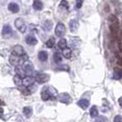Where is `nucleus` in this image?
<instances>
[{"mask_svg": "<svg viewBox=\"0 0 122 122\" xmlns=\"http://www.w3.org/2000/svg\"><path fill=\"white\" fill-rule=\"evenodd\" d=\"M69 28H70L71 32L75 33L76 31L78 30V29H79V21L76 18L71 19L70 22H69Z\"/></svg>", "mask_w": 122, "mask_h": 122, "instance_id": "5", "label": "nucleus"}, {"mask_svg": "<svg viewBox=\"0 0 122 122\" xmlns=\"http://www.w3.org/2000/svg\"><path fill=\"white\" fill-rule=\"evenodd\" d=\"M23 68L26 71V73H32L33 70H34V66H33V63L30 61H25L23 62Z\"/></svg>", "mask_w": 122, "mask_h": 122, "instance_id": "9", "label": "nucleus"}, {"mask_svg": "<svg viewBox=\"0 0 122 122\" xmlns=\"http://www.w3.org/2000/svg\"><path fill=\"white\" fill-rule=\"evenodd\" d=\"M60 6L62 7V8H65V9H68L69 7V4L66 0H61V3H60Z\"/></svg>", "mask_w": 122, "mask_h": 122, "instance_id": "29", "label": "nucleus"}, {"mask_svg": "<svg viewBox=\"0 0 122 122\" xmlns=\"http://www.w3.org/2000/svg\"><path fill=\"white\" fill-rule=\"evenodd\" d=\"M20 61H21V58L19 57V55L12 53V54L9 56V62H10V64H11V65L18 66V65H19Z\"/></svg>", "mask_w": 122, "mask_h": 122, "instance_id": "6", "label": "nucleus"}, {"mask_svg": "<svg viewBox=\"0 0 122 122\" xmlns=\"http://www.w3.org/2000/svg\"><path fill=\"white\" fill-rule=\"evenodd\" d=\"M110 31H111V34L113 36H117V31H118V24H111Z\"/></svg>", "mask_w": 122, "mask_h": 122, "instance_id": "21", "label": "nucleus"}, {"mask_svg": "<svg viewBox=\"0 0 122 122\" xmlns=\"http://www.w3.org/2000/svg\"><path fill=\"white\" fill-rule=\"evenodd\" d=\"M7 8H8V10L10 12L14 13V14H16V13H18L19 11V6L16 3H10L7 6Z\"/></svg>", "mask_w": 122, "mask_h": 122, "instance_id": "13", "label": "nucleus"}, {"mask_svg": "<svg viewBox=\"0 0 122 122\" xmlns=\"http://www.w3.org/2000/svg\"><path fill=\"white\" fill-rule=\"evenodd\" d=\"M21 79H22V77L18 74H16L14 76V83L17 86H21V85H23V80Z\"/></svg>", "mask_w": 122, "mask_h": 122, "instance_id": "19", "label": "nucleus"}, {"mask_svg": "<svg viewBox=\"0 0 122 122\" xmlns=\"http://www.w3.org/2000/svg\"><path fill=\"white\" fill-rule=\"evenodd\" d=\"M25 41H26L27 44L31 45V46H34V45H36L37 43H38V40L33 35H28L25 38Z\"/></svg>", "mask_w": 122, "mask_h": 122, "instance_id": "11", "label": "nucleus"}, {"mask_svg": "<svg viewBox=\"0 0 122 122\" xmlns=\"http://www.w3.org/2000/svg\"><path fill=\"white\" fill-rule=\"evenodd\" d=\"M0 111H1V117H3V113H4V110H3V107L0 108Z\"/></svg>", "mask_w": 122, "mask_h": 122, "instance_id": "36", "label": "nucleus"}, {"mask_svg": "<svg viewBox=\"0 0 122 122\" xmlns=\"http://www.w3.org/2000/svg\"><path fill=\"white\" fill-rule=\"evenodd\" d=\"M108 21H109L111 24H118V20L115 15H109L108 16Z\"/></svg>", "mask_w": 122, "mask_h": 122, "instance_id": "27", "label": "nucleus"}, {"mask_svg": "<svg viewBox=\"0 0 122 122\" xmlns=\"http://www.w3.org/2000/svg\"><path fill=\"white\" fill-rule=\"evenodd\" d=\"M58 98H59V101L63 103V104H68L71 101V97L68 93H61V94H60Z\"/></svg>", "mask_w": 122, "mask_h": 122, "instance_id": "8", "label": "nucleus"}, {"mask_svg": "<svg viewBox=\"0 0 122 122\" xmlns=\"http://www.w3.org/2000/svg\"><path fill=\"white\" fill-rule=\"evenodd\" d=\"M35 81H36V78L33 76H26L23 78V86L26 87H30L34 85Z\"/></svg>", "mask_w": 122, "mask_h": 122, "instance_id": "7", "label": "nucleus"}, {"mask_svg": "<svg viewBox=\"0 0 122 122\" xmlns=\"http://www.w3.org/2000/svg\"><path fill=\"white\" fill-rule=\"evenodd\" d=\"M13 33L12 28L10 25H5L2 30V35L3 37H9Z\"/></svg>", "mask_w": 122, "mask_h": 122, "instance_id": "10", "label": "nucleus"}, {"mask_svg": "<svg viewBox=\"0 0 122 122\" xmlns=\"http://www.w3.org/2000/svg\"><path fill=\"white\" fill-rule=\"evenodd\" d=\"M118 104H119V106L122 107V97L118 98Z\"/></svg>", "mask_w": 122, "mask_h": 122, "instance_id": "35", "label": "nucleus"}, {"mask_svg": "<svg viewBox=\"0 0 122 122\" xmlns=\"http://www.w3.org/2000/svg\"><path fill=\"white\" fill-rule=\"evenodd\" d=\"M66 46H67V41H66L65 39H61V40L58 41V47H59L60 49L63 50L64 48H66Z\"/></svg>", "mask_w": 122, "mask_h": 122, "instance_id": "24", "label": "nucleus"}, {"mask_svg": "<svg viewBox=\"0 0 122 122\" xmlns=\"http://www.w3.org/2000/svg\"><path fill=\"white\" fill-rule=\"evenodd\" d=\"M61 60H62V58H61V54H60L58 51L54 52V54H53V61H54L55 63H59V62H61Z\"/></svg>", "mask_w": 122, "mask_h": 122, "instance_id": "26", "label": "nucleus"}, {"mask_svg": "<svg viewBox=\"0 0 122 122\" xmlns=\"http://www.w3.org/2000/svg\"><path fill=\"white\" fill-rule=\"evenodd\" d=\"M122 78V69H115L113 73V79L120 80Z\"/></svg>", "mask_w": 122, "mask_h": 122, "instance_id": "16", "label": "nucleus"}, {"mask_svg": "<svg viewBox=\"0 0 122 122\" xmlns=\"http://www.w3.org/2000/svg\"><path fill=\"white\" fill-rule=\"evenodd\" d=\"M52 28V21L51 20H46L43 23V30L46 31H50Z\"/></svg>", "mask_w": 122, "mask_h": 122, "instance_id": "20", "label": "nucleus"}, {"mask_svg": "<svg viewBox=\"0 0 122 122\" xmlns=\"http://www.w3.org/2000/svg\"><path fill=\"white\" fill-rule=\"evenodd\" d=\"M38 58H39V60L41 61H46L48 60V52L47 51H40L39 52V54H38Z\"/></svg>", "mask_w": 122, "mask_h": 122, "instance_id": "15", "label": "nucleus"}, {"mask_svg": "<svg viewBox=\"0 0 122 122\" xmlns=\"http://www.w3.org/2000/svg\"><path fill=\"white\" fill-rule=\"evenodd\" d=\"M58 69H60V70H66V71H69V67H68L67 65H65V64H63V65L61 66V67H58Z\"/></svg>", "mask_w": 122, "mask_h": 122, "instance_id": "33", "label": "nucleus"}, {"mask_svg": "<svg viewBox=\"0 0 122 122\" xmlns=\"http://www.w3.org/2000/svg\"><path fill=\"white\" fill-rule=\"evenodd\" d=\"M55 34L57 37H62L65 34V26L59 22L58 24L56 25V28H55Z\"/></svg>", "mask_w": 122, "mask_h": 122, "instance_id": "4", "label": "nucleus"}, {"mask_svg": "<svg viewBox=\"0 0 122 122\" xmlns=\"http://www.w3.org/2000/svg\"><path fill=\"white\" fill-rule=\"evenodd\" d=\"M35 78H36V81L39 84H45V83H47L50 80L51 76H50V74H48V73H38L36 74V76H35Z\"/></svg>", "mask_w": 122, "mask_h": 122, "instance_id": "2", "label": "nucleus"}, {"mask_svg": "<svg viewBox=\"0 0 122 122\" xmlns=\"http://www.w3.org/2000/svg\"><path fill=\"white\" fill-rule=\"evenodd\" d=\"M16 73H17V74L20 75V76H21L22 78H24V77H25V74H26V71L24 70L23 66L21 67V66L18 65V66H16Z\"/></svg>", "mask_w": 122, "mask_h": 122, "instance_id": "18", "label": "nucleus"}, {"mask_svg": "<svg viewBox=\"0 0 122 122\" xmlns=\"http://www.w3.org/2000/svg\"><path fill=\"white\" fill-rule=\"evenodd\" d=\"M90 116L92 117H98V110H97V107L96 106H93L91 108H90Z\"/></svg>", "mask_w": 122, "mask_h": 122, "instance_id": "23", "label": "nucleus"}, {"mask_svg": "<svg viewBox=\"0 0 122 122\" xmlns=\"http://www.w3.org/2000/svg\"><path fill=\"white\" fill-rule=\"evenodd\" d=\"M23 113L27 117H30L32 114V108L30 107H25L24 109H23Z\"/></svg>", "mask_w": 122, "mask_h": 122, "instance_id": "25", "label": "nucleus"}, {"mask_svg": "<svg viewBox=\"0 0 122 122\" xmlns=\"http://www.w3.org/2000/svg\"><path fill=\"white\" fill-rule=\"evenodd\" d=\"M96 121H107V118L104 117H100L98 118H96Z\"/></svg>", "mask_w": 122, "mask_h": 122, "instance_id": "32", "label": "nucleus"}, {"mask_svg": "<svg viewBox=\"0 0 122 122\" xmlns=\"http://www.w3.org/2000/svg\"><path fill=\"white\" fill-rule=\"evenodd\" d=\"M15 26L18 29V31H20L21 33H24L25 31L27 30V25L24 22V20L21 18H18L16 19L15 21Z\"/></svg>", "mask_w": 122, "mask_h": 122, "instance_id": "3", "label": "nucleus"}, {"mask_svg": "<svg viewBox=\"0 0 122 122\" xmlns=\"http://www.w3.org/2000/svg\"><path fill=\"white\" fill-rule=\"evenodd\" d=\"M13 53L19 55V56H22V55L25 54L24 48L21 45H15L14 48H13Z\"/></svg>", "mask_w": 122, "mask_h": 122, "instance_id": "12", "label": "nucleus"}, {"mask_svg": "<svg viewBox=\"0 0 122 122\" xmlns=\"http://www.w3.org/2000/svg\"><path fill=\"white\" fill-rule=\"evenodd\" d=\"M62 55L66 58V59H70L71 58V56H72V51L71 49H69V48H64V49L62 50Z\"/></svg>", "mask_w": 122, "mask_h": 122, "instance_id": "22", "label": "nucleus"}, {"mask_svg": "<svg viewBox=\"0 0 122 122\" xmlns=\"http://www.w3.org/2000/svg\"><path fill=\"white\" fill-rule=\"evenodd\" d=\"M83 3H84V0H76V4H75L76 8L80 9L82 7V6H83Z\"/></svg>", "mask_w": 122, "mask_h": 122, "instance_id": "30", "label": "nucleus"}, {"mask_svg": "<svg viewBox=\"0 0 122 122\" xmlns=\"http://www.w3.org/2000/svg\"><path fill=\"white\" fill-rule=\"evenodd\" d=\"M114 121L115 122H122V116H120V115H117V116L114 117Z\"/></svg>", "mask_w": 122, "mask_h": 122, "instance_id": "31", "label": "nucleus"}, {"mask_svg": "<svg viewBox=\"0 0 122 122\" xmlns=\"http://www.w3.org/2000/svg\"><path fill=\"white\" fill-rule=\"evenodd\" d=\"M41 97L43 101H48L50 99L56 100L58 98V91L51 86H44L41 93Z\"/></svg>", "mask_w": 122, "mask_h": 122, "instance_id": "1", "label": "nucleus"}, {"mask_svg": "<svg viewBox=\"0 0 122 122\" xmlns=\"http://www.w3.org/2000/svg\"><path fill=\"white\" fill-rule=\"evenodd\" d=\"M54 43H55L54 38H51V39H49V40L47 41V42H46V46H47L48 48H52V47H53V45H54Z\"/></svg>", "mask_w": 122, "mask_h": 122, "instance_id": "28", "label": "nucleus"}, {"mask_svg": "<svg viewBox=\"0 0 122 122\" xmlns=\"http://www.w3.org/2000/svg\"><path fill=\"white\" fill-rule=\"evenodd\" d=\"M117 64H118V65H120V66H122V57H119V58L117 59Z\"/></svg>", "mask_w": 122, "mask_h": 122, "instance_id": "34", "label": "nucleus"}, {"mask_svg": "<svg viewBox=\"0 0 122 122\" xmlns=\"http://www.w3.org/2000/svg\"><path fill=\"white\" fill-rule=\"evenodd\" d=\"M33 8L35 10H41L43 8V4L41 0H35L33 2Z\"/></svg>", "mask_w": 122, "mask_h": 122, "instance_id": "17", "label": "nucleus"}, {"mask_svg": "<svg viewBox=\"0 0 122 122\" xmlns=\"http://www.w3.org/2000/svg\"><path fill=\"white\" fill-rule=\"evenodd\" d=\"M89 101L87 100V99H80L79 101L77 102V105L79 106L81 108H83V109H86L88 107H89Z\"/></svg>", "mask_w": 122, "mask_h": 122, "instance_id": "14", "label": "nucleus"}]
</instances>
